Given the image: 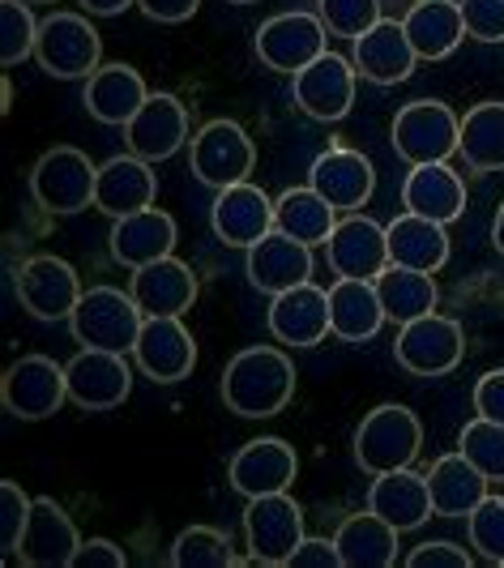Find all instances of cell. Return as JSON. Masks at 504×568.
Returning a JSON list of instances; mask_svg holds the SVG:
<instances>
[{
	"mask_svg": "<svg viewBox=\"0 0 504 568\" xmlns=\"http://www.w3.org/2000/svg\"><path fill=\"white\" fill-rule=\"evenodd\" d=\"M295 398V364L279 346H249L223 372V402L240 419H274Z\"/></svg>",
	"mask_w": 504,
	"mask_h": 568,
	"instance_id": "6da1fadb",
	"label": "cell"
},
{
	"mask_svg": "<svg viewBox=\"0 0 504 568\" xmlns=\"http://www.w3.org/2000/svg\"><path fill=\"white\" fill-rule=\"evenodd\" d=\"M423 424L415 419L411 406L397 402H381L372 406L360 427H355V462L364 475H385V470H402L420 457Z\"/></svg>",
	"mask_w": 504,
	"mask_h": 568,
	"instance_id": "7a4b0ae2",
	"label": "cell"
},
{
	"mask_svg": "<svg viewBox=\"0 0 504 568\" xmlns=\"http://www.w3.org/2000/svg\"><path fill=\"white\" fill-rule=\"evenodd\" d=\"M393 154L411 168L423 163H448L462 145V115H453L448 103L441 99H415L402 112L393 115L390 129Z\"/></svg>",
	"mask_w": 504,
	"mask_h": 568,
	"instance_id": "3957f363",
	"label": "cell"
},
{
	"mask_svg": "<svg viewBox=\"0 0 504 568\" xmlns=\"http://www.w3.org/2000/svg\"><path fill=\"white\" fill-rule=\"evenodd\" d=\"M145 325V313L133 300V291H115V286H90L82 291L78 308L69 316V329L82 346H94V351H133L138 346V334Z\"/></svg>",
	"mask_w": 504,
	"mask_h": 568,
	"instance_id": "277c9868",
	"label": "cell"
},
{
	"mask_svg": "<svg viewBox=\"0 0 504 568\" xmlns=\"http://www.w3.org/2000/svg\"><path fill=\"white\" fill-rule=\"evenodd\" d=\"M94 184L99 168L90 163V154L78 145H52L48 154H39V163L30 168V193L48 214H82L94 205Z\"/></svg>",
	"mask_w": 504,
	"mask_h": 568,
	"instance_id": "5b68a950",
	"label": "cell"
},
{
	"mask_svg": "<svg viewBox=\"0 0 504 568\" xmlns=\"http://www.w3.org/2000/svg\"><path fill=\"white\" fill-rule=\"evenodd\" d=\"M244 539H249V565L282 568L291 565L295 547L304 542V513L295 496H252L244 509Z\"/></svg>",
	"mask_w": 504,
	"mask_h": 568,
	"instance_id": "8992f818",
	"label": "cell"
},
{
	"mask_svg": "<svg viewBox=\"0 0 504 568\" xmlns=\"http://www.w3.org/2000/svg\"><path fill=\"white\" fill-rule=\"evenodd\" d=\"M252 163H256V150L252 138L235 124V120H210L193 133L189 145V171L205 189L223 193L231 184H244L249 180Z\"/></svg>",
	"mask_w": 504,
	"mask_h": 568,
	"instance_id": "52a82bcc",
	"label": "cell"
},
{
	"mask_svg": "<svg viewBox=\"0 0 504 568\" xmlns=\"http://www.w3.org/2000/svg\"><path fill=\"white\" fill-rule=\"evenodd\" d=\"M64 398H69V376L48 355H22L0 376V402L13 419H27V424L48 419L64 406Z\"/></svg>",
	"mask_w": 504,
	"mask_h": 568,
	"instance_id": "ba28073f",
	"label": "cell"
},
{
	"mask_svg": "<svg viewBox=\"0 0 504 568\" xmlns=\"http://www.w3.org/2000/svg\"><path fill=\"white\" fill-rule=\"evenodd\" d=\"M34 60L48 78H90L103 60V39L82 13H52L48 22H39Z\"/></svg>",
	"mask_w": 504,
	"mask_h": 568,
	"instance_id": "9c48e42d",
	"label": "cell"
},
{
	"mask_svg": "<svg viewBox=\"0 0 504 568\" xmlns=\"http://www.w3.org/2000/svg\"><path fill=\"white\" fill-rule=\"evenodd\" d=\"M13 291H18V304L34 321H69L78 300H82L78 270L52 253L27 256L13 274Z\"/></svg>",
	"mask_w": 504,
	"mask_h": 568,
	"instance_id": "30bf717a",
	"label": "cell"
},
{
	"mask_svg": "<svg viewBox=\"0 0 504 568\" xmlns=\"http://www.w3.org/2000/svg\"><path fill=\"white\" fill-rule=\"evenodd\" d=\"M325 22L321 13H274L270 22H261L256 30V57L265 69L274 73H300L309 69L316 57H325Z\"/></svg>",
	"mask_w": 504,
	"mask_h": 568,
	"instance_id": "8fae6325",
	"label": "cell"
},
{
	"mask_svg": "<svg viewBox=\"0 0 504 568\" xmlns=\"http://www.w3.org/2000/svg\"><path fill=\"white\" fill-rule=\"evenodd\" d=\"M462 351H466L462 325L436 313L420 316V321H406L397 329V342H393L397 364L411 376H445V372L462 364Z\"/></svg>",
	"mask_w": 504,
	"mask_h": 568,
	"instance_id": "7c38bea8",
	"label": "cell"
},
{
	"mask_svg": "<svg viewBox=\"0 0 504 568\" xmlns=\"http://www.w3.org/2000/svg\"><path fill=\"white\" fill-rule=\"evenodd\" d=\"M64 376H69V398L78 402L82 410H115L133 394V368L124 364L120 351L82 346L64 364Z\"/></svg>",
	"mask_w": 504,
	"mask_h": 568,
	"instance_id": "4fadbf2b",
	"label": "cell"
},
{
	"mask_svg": "<svg viewBox=\"0 0 504 568\" xmlns=\"http://www.w3.org/2000/svg\"><path fill=\"white\" fill-rule=\"evenodd\" d=\"M300 475V457H295V445H286L282 436H261V440H249L240 454L231 457L226 466V479L231 487L252 500V496H274V491H286Z\"/></svg>",
	"mask_w": 504,
	"mask_h": 568,
	"instance_id": "5bb4252c",
	"label": "cell"
},
{
	"mask_svg": "<svg viewBox=\"0 0 504 568\" xmlns=\"http://www.w3.org/2000/svg\"><path fill=\"white\" fill-rule=\"evenodd\" d=\"M355 73L360 69H351V60L334 57V52L316 57L309 69L295 73V108L312 115V120H321V124H334L342 115H351V108H355Z\"/></svg>",
	"mask_w": 504,
	"mask_h": 568,
	"instance_id": "9a60e30c",
	"label": "cell"
},
{
	"mask_svg": "<svg viewBox=\"0 0 504 568\" xmlns=\"http://www.w3.org/2000/svg\"><path fill=\"white\" fill-rule=\"evenodd\" d=\"M325 253H330V265H334L337 278H367L376 283L385 270H390V231L376 227L372 219H342L330 240H325Z\"/></svg>",
	"mask_w": 504,
	"mask_h": 568,
	"instance_id": "2e32d148",
	"label": "cell"
},
{
	"mask_svg": "<svg viewBox=\"0 0 504 568\" xmlns=\"http://www.w3.org/2000/svg\"><path fill=\"white\" fill-rule=\"evenodd\" d=\"M133 355H138L141 372H145L154 385H175V381H184V376L193 372L196 342H193V334L184 329L180 316H145Z\"/></svg>",
	"mask_w": 504,
	"mask_h": 568,
	"instance_id": "e0dca14e",
	"label": "cell"
},
{
	"mask_svg": "<svg viewBox=\"0 0 504 568\" xmlns=\"http://www.w3.org/2000/svg\"><path fill=\"white\" fill-rule=\"evenodd\" d=\"M78 547H82V535H78L73 517L60 509L52 496H39L30 509L18 560L27 568H69L78 560Z\"/></svg>",
	"mask_w": 504,
	"mask_h": 568,
	"instance_id": "ac0fdd59",
	"label": "cell"
},
{
	"mask_svg": "<svg viewBox=\"0 0 504 568\" xmlns=\"http://www.w3.org/2000/svg\"><path fill=\"white\" fill-rule=\"evenodd\" d=\"M124 142L129 154H138L145 163H163L180 145L189 142V112L175 94H150L129 124H124Z\"/></svg>",
	"mask_w": 504,
	"mask_h": 568,
	"instance_id": "d6986e66",
	"label": "cell"
},
{
	"mask_svg": "<svg viewBox=\"0 0 504 568\" xmlns=\"http://www.w3.org/2000/svg\"><path fill=\"white\" fill-rule=\"evenodd\" d=\"M210 227L226 248H252L274 231V201L265 197L256 184H231L210 205Z\"/></svg>",
	"mask_w": 504,
	"mask_h": 568,
	"instance_id": "ffe728a7",
	"label": "cell"
},
{
	"mask_svg": "<svg viewBox=\"0 0 504 568\" xmlns=\"http://www.w3.org/2000/svg\"><path fill=\"white\" fill-rule=\"evenodd\" d=\"M265 321H270V334L286 346H316L334 334L330 329V291L312 283L291 286V291L274 295Z\"/></svg>",
	"mask_w": 504,
	"mask_h": 568,
	"instance_id": "44dd1931",
	"label": "cell"
},
{
	"mask_svg": "<svg viewBox=\"0 0 504 568\" xmlns=\"http://www.w3.org/2000/svg\"><path fill=\"white\" fill-rule=\"evenodd\" d=\"M309 184L330 201L334 210H360V205H367L372 189H376V168L367 163L360 150L330 145L325 154L312 159Z\"/></svg>",
	"mask_w": 504,
	"mask_h": 568,
	"instance_id": "7402d4cb",
	"label": "cell"
},
{
	"mask_svg": "<svg viewBox=\"0 0 504 568\" xmlns=\"http://www.w3.org/2000/svg\"><path fill=\"white\" fill-rule=\"evenodd\" d=\"M159 180L145 159L138 154H115L99 168V184H94V210H103L108 219H129L154 205Z\"/></svg>",
	"mask_w": 504,
	"mask_h": 568,
	"instance_id": "603a6c76",
	"label": "cell"
},
{
	"mask_svg": "<svg viewBox=\"0 0 504 568\" xmlns=\"http://www.w3.org/2000/svg\"><path fill=\"white\" fill-rule=\"evenodd\" d=\"M108 248H112L115 265H124V270H141L150 261H163V256L175 253V219L159 205L129 214V219H115Z\"/></svg>",
	"mask_w": 504,
	"mask_h": 568,
	"instance_id": "cb8c5ba5",
	"label": "cell"
},
{
	"mask_svg": "<svg viewBox=\"0 0 504 568\" xmlns=\"http://www.w3.org/2000/svg\"><path fill=\"white\" fill-rule=\"evenodd\" d=\"M150 90H145V78H141L133 64H99L90 78H85L82 103L85 112L94 115L99 124H129L133 115L145 108Z\"/></svg>",
	"mask_w": 504,
	"mask_h": 568,
	"instance_id": "d4e9b609",
	"label": "cell"
},
{
	"mask_svg": "<svg viewBox=\"0 0 504 568\" xmlns=\"http://www.w3.org/2000/svg\"><path fill=\"white\" fill-rule=\"evenodd\" d=\"M367 509L376 513V517H385L390 526H397L402 535H406V530H420L423 521L436 513L432 509V491H427V475H415L411 466L372 475Z\"/></svg>",
	"mask_w": 504,
	"mask_h": 568,
	"instance_id": "484cf974",
	"label": "cell"
},
{
	"mask_svg": "<svg viewBox=\"0 0 504 568\" xmlns=\"http://www.w3.org/2000/svg\"><path fill=\"white\" fill-rule=\"evenodd\" d=\"M312 278V248L282 235V231H270L265 240H256L249 248V283L265 295H282L291 286L309 283Z\"/></svg>",
	"mask_w": 504,
	"mask_h": 568,
	"instance_id": "4316f807",
	"label": "cell"
},
{
	"mask_svg": "<svg viewBox=\"0 0 504 568\" xmlns=\"http://www.w3.org/2000/svg\"><path fill=\"white\" fill-rule=\"evenodd\" d=\"M129 291L145 316H184L196 300V274L184 261L163 256V261H150V265L133 270Z\"/></svg>",
	"mask_w": 504,
	"mask_h": 568,
	"instance_id": "83f0119b",
	"label": "cell"
},
{
	"mask_svg": "<svg viewBox=\"0 0 504 568\" xmlns=\"http://www.w3.org/2000/svg\"><path fill=\"white\" fill-rule=\"evenodd\" d=\"M402 205L420 219H432V223H453L466 214V184L462 175L448 168V163H423V168H411L406 184H402Z\"/></svg>",
	"mask_w": 504,
	"mask_h": 568,
	"instance_id": "f1b7e54d",
	"label": "cell"
},
{
	"mask_svg": "<svg viewBox=\"0 0 504 568\" xmlns=\"http://www.w3.org/2000/svg\"><path fill=\"white\" fill-rule=\"evenodd\" d=\"M415 48L406 39L402 22H376V27L355 39V69L372 85H397L415 73Z\"/></svg>",
	"mask_w": 504,
	"mask_h": 568,
	"instance_id": "f546056e",
	"label": "cell"
},
{
	"mask_svg": "<svg viewBox=\"0 0 504 568\" xmlns=\"http://www.w3.org/2000/svg\"><path fill=\"white\" fill-rule=\"evenodd\" d=\"M487 484L492 479L462 449L432 462V470H427V491H432L436 517H471L487 500Z\"/></svg>",
	"mask_w": 504,
	"mask_h": 568,
	"instance_id": "4dcf8cb0",
	"label": "cell"
},
{
	"mask_svg": "<svg viewBox=\"0 0 504 568\" xmlns=\"http://www.w3.org/2000/svg\"><path fill=\"white\" fill-rule=\"evenodd\" d=\"M406 39L420 60H445L457 52V43L466 39V22H462V4L457 0H415L402 18Z\"/></svg>",
	"mask_w": 504,
	"mask_h": 568,
	"instance_id": "1f68e13d",
	"label": "cell"
},
{
	"mask_svg": "<svg viewBox=\"0 0 504 568\" xmlns=\"http://www.w3.org/2000/svg\"><path fill=\"white\" fill-rule=\"evenodd\" d=\"M385 304L376 295V283L367 278H337L330 286V329L342 342H367L385 325Z\"/></svg>",
	"mask_w": 504,
	"mask_h": 568,
	"instance_id": "d6a6232c",
	"label": "cell"
},
{
	"mask_svg": "<svg viewBox=\"0 0 504 568\" xmlns=\"http://www.w3.org/2000/svg\"><path fill=\"white\" fill-rule=\"evenodd\" d=\"M397 526H390L385 517L376 513H355L337 526V556H342V568H390L397 565Z\"/></svg>",
	"mask_w": 504,
	"mask_h": 568,
	"instance_id": "836d02e7",
	"label": "cell"
},
{
	"mask_svg": "<svg viewBox=\"0 0 504 568\" xmlns=\"http://www.w3.org/2000/svg\"><path fill=\"white\" fill-rule=\"evenodd\" d=\"M390 261L393 265H406V270H423V274H436L448 261V235L445 223H432L420 214H397L390 227Z\"/></svg>",
	"mask_w": 504,
	"mask_h": 568,
	"instance_id": "e575fe53",
	"label": "cell"
},
{
	"mask_svg": "<svg viewBox=\"0 0 504 568\" xmlns=\"http://www.w3.org/2000/svg\"><path fill=\"white\" fill-rule=\"evenodd\" d=\"M334 205L321 197L316 189H286L279 201H274V231L300 240V244H325L330 231H334Z\"/></svg>",
	"mask_w": 504,
	"mask_h": 568,
	"instance_id": "d590c367",
	"label": "cell"
},
{
	"mask_svg": "<svg viewBox=\"0 0 504 568\" xmlns=\"http://www.w3.org/2000/svg\"><path fill=\"white\" fill-rule=\"evenodd\" d=\"M457 154L471 171H504V103L487 99L462 115V145Z\"/></svg>",
	"mask_w": 504,
	"mask_h": 568,
	"instance_id": "8d00e7d4",
	"label": "cell"
},
{
	"mask_svg": "<svg viewBox=\"0 0 504 568\" xmlns=\"http://www.w3.org/2000/svg\"><path fill=\"white\" fill-rule=\"evenodd\" d=\"M376 295H381L385 316H390L393 325H406V321H420V316L436 313V300H441L432 274L406 270V265H390V270L376 278Z\"/></svg>",
	"mask_w": 504,
	"mask_h": 568,
	"instance_id": "74e56055",
	"label": "cell"
},
{
	"mask_svg": "<svg viewBox=\"0 0 504 568\" xmlns=\"http://www.w3.org/2000/svg\"><path fill=\"white\" fill-rule=\"evenodd\" d=\"M171 565L175 568H235V565H249L231 551L223 530L214 526H189L180 530L175 542H171Z\"/></svg>",
	"mask_w": 504,
	"mask_h": 568,
	"instance_id": "f35d334b",
	"label": "cell"
},
{
	"mask_svg": "<svg viewBox=\"0 0 504 568\" xmlns=\"http://www.w3.org/2000/svg\"><path fill=\"white\" fill-rule=\"evenodd\" d=\"M457 449L475 462L478 470L496 484L501 479L504 484V424H496V419H471V424L462 427V436H457Z\"/></svg>",
	"mask_w": 504,
	"mask_h": 568,
	"instance_id": "ab89813d",
	"label": "cell"
},
{
	"mask_svg": "<svg viewBox=\"0 0 504 568\" xmlns=\"http://www.w3.org/2000/svg\"><path fill=\"white\" fill-rule=\"evenodd\" d=\"M39 43V22L22 0H0V64H22L34 57Z\"/></svg>",
	"mask_w": 504,
	"mask_h": 568,
	"instance_id": "60d3db41",
	"label": "cell"
},
{
	"mask_svg": "<svg viewBox=\"0 0 504 568\" xmlns=\"http://www.w3.org/2000/svg\"><path fill=\"white\" fill-rule=\"evenodd\" d=\"M316 13L330 34H342V39H360L367 30L381 22V0H316Z\"/></svg>",
	"mask_w": 504,
	"mask_h": 568,
	"instance_id": "b9f144b4",
	"label": "cell"
},
{
	"mask_svg": "<svg viewBox=\"0 0 504 568\" xmlns=\"http://www.w3.org/2000/svg\"><path fill=\"white\" fill-rule=\"evenodd\" d=\"M466 530H471V547L487 565L504 568V496H487L471 517H466Z\"/></svg>",
	"mask_w": 504,
	"mask_h": 568,
	"instance_id": "7bdbcfd3",
	"label": "cell"
},
{
	"mask_svg": "<svg viewBox=\"0 0 504 568\" xmlns=\"http://www.w3.org/2000/svg\"><path fill=\"white\" fill-rule=\"evenodd\" d=\"M30 509H34V500L13 479H4L0 484V547H4V556H18L22 535H27Z\"/></svg>",
	"mask_w": 504,
	"mask_h": 568,
	"instance_id": "ee69618b",
	"label": "cell"
},
{
	"mask_svg": "<svg viewBox=\"0 0 504 568\" xmlns=\"http://www.w3.org/2000/svg\"><path fill=\"white\" fill-rule=\"evenodd\" d=\"M466 34L478 43H501L504 39V0H457Z\"/></svg>",
	"mask_w": 504,
	"mask_h": 568,
	"instance_id": "f6af8a7d",
	"label": "cell"
},
{
	"mask_svg": "<svg viewBox=\"0 0 504 568\" xmlns=\"http://www.w3.org/2000/svg\"><path fill=\"white\" fill-rule=\"evenodd\" d=\"M406 565L411 568H471V556H466V547H457V542L436 539V542H420V547L406 556Z\"/></svg>",
	"mask_w": 504,
	"mask_h": 568,
	"instance_id": "bcb514c9",
	"label": "cell"
},
{
	"mask_svg": "<svg viewBox=\"0 0 504 568\" xmlns=\"http://www.w3.org/2000/svg\"><path fill=\"white\" fill-rule=\"evenodd\" d=\"M475 410L483 415V419L504 424V368H492V372H483V376H478Z\"/></svg>",
	"mask_w": 504,
	"mask_h": 568,
	"instance_id": "7dc6e473",
	"label": "cell"
},
{
	"mask_svg": "<svg viewBox=\"0 0 504 568\" xmlns=\"http://www.w3.org/2000/svg\"><path fill=\"white\" fill-rule=\"evenodd\" d=\"M138 9L150 18V22L180 27V22H189L196 9H201V0H138Z\"/></svg>",
	"mask_w": 504,
	"mask_h": 568,
	"instance_id": "c3c4849f",
	"label": "cell"
},
{
	"mask_svg": "<svg viewBox=\"0 0 504 568\" xmlns=\"http://www.w3.org/2000/svg\"><path fill=\"white\" fill-rule=\"evenodd\" d=\"M342 556H337L334 539H304L291 556V568H337Z\"/></svg>",
	"mask_w": 504,
	"mask_h": 568,
	"instance_id": "681fc988",
	"label": "cell"
},
{
	"mask_svg": "<svg viewBox=\"0 0 504 568\" xmlns=\"http://www.w3.org/2000/svg\"><path fill=\"white\" fill-rule=\"evenodd\" d=\"M73 568H124V551L112 539H85Z\"/></svg>",
	"mask_w": 504,
	"mask_h": 568,
	"instance_id": "f907efd6",
	"label": "cell"
},
{
	"mask_svg": "<svg viewBox=\"0 0 504 568\" xmlns=\"http://www.w3.org/2000/svg\"><path fill=\"white\" fill-rule=\"evenodd\" d=\"M129 4H138V0H82V9L94 18H120Z\"/></svg>",
	"mask_w": 504,
	"mask_h": 568,
	"instance_id": "816d5d0a",
	"label": "cell"
},
{
	"mask_svg": "<svg viewBox=\"0 0 504 568\" xmlns=\"http://www.w3.org/2000/svg\"><path fill=\"white\" fill-rule=\"evenodd\" d=\"M492 244H496V253H504V205L496 210V219H492Z\"/></svg>",
	"mask_w": 504,
	"mask_h": 568,
	"instance_id": "f5cc1de1",
	"label": "cell"
},
{
	"mask_svg": "<svg viewBox=\"0 0 504 568\" xmlns=\"http://www.w3.org/2000/svg\"><path fill=\"white\" fill-rule=\"evenodd\" d=\"M22 4H57V0H22Z\"/></svg>",
	"mask_w": 504,
	"mask_h": 568,
	"instance_id": "db71d44e",
	"label": "cell"
},
{
	"mask_svg": "<svg viewBox=\"0 0 504 568\" xmlns=\"http://www.w3.org/2000/svg\"><path fill=\"white\" fill-rule=\"evenodd\" d=\"M231 4H256V0H231Z\"/></svg>",
	"mask_w": 504,
	"mask_h": 568,
	"instance_id": "11a10c76",
	"label": "cell"
}]
</instances>
